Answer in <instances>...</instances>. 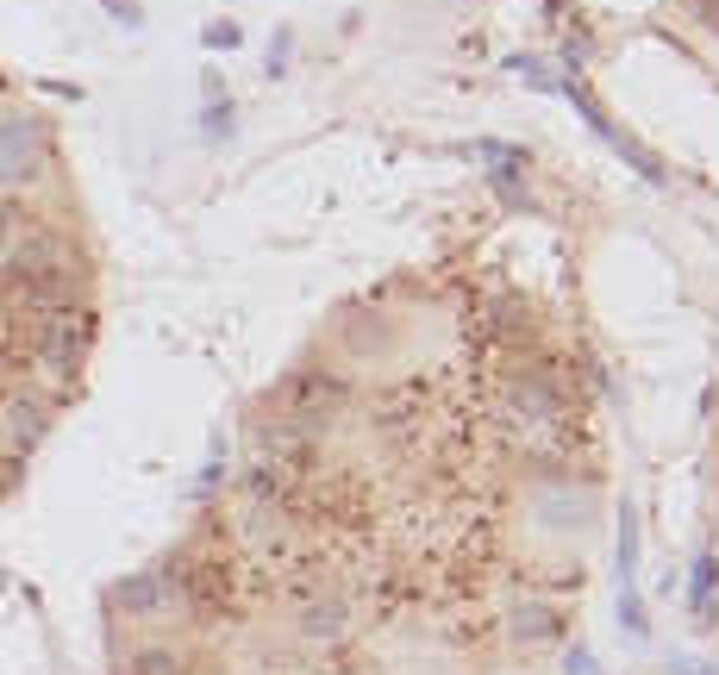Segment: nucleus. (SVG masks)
Returning a JSON list of instances; mask_svg holds the SVG:
<instances>
[{"label":"nucleus","instance_id":"obj_1","mask_svg":"<svg viewBox=\"0 0 719 675\" xmlns=\"http://www.w3.org/2000/svg\"><path fill=\"white\" fill-rule=\"evenodd\" d=\"M613 495L563 257L463 220L332 300L245 400L182 538L113 588L120 675L570 670Z\"/></svg>","mask_w":719,"mask_h":675},{"label":"nucleus","instance_id":"obj_2","mask_svg":"<svg viewBox=\"0 0 719 675\" xmlns=\"http://www.w3.org/2000/svg\"><path fill=\"white\" fill-rule=\"evenodd\" d=\"M100 345V250L63 132L0 70V500L82 400Z\"/></svg>","mask_w":719,"mask_h":675},{"label":"nucleus","instance_id":"obj_3","mask_svg":"<svg viewBox=\"0 0 719 675\" xmlns=\"http://www.w3.org/2000/svg\"><path fill=\"white\" fill-rule=\"evenodd\" d=\"M682 7L695 13V25H701V32H714V38H719V0H682Z\"/></svg>","mask_w":719,"mask_h":675}]
</instances>
